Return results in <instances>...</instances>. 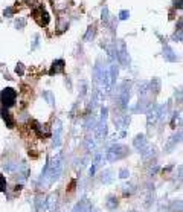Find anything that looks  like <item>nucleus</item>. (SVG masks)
Returning a JSON list of instances; mask_svg holds the SVG:
<instances>
[{"label": "nucleus", "mask_w": 183, "mask_h": 212, "mask_svg": "<svg viewBox=\"0 0 183 212\" xmlns=\"http://www.w3.org/2000/svg\"><path fill=\"white\" fill-rule=\"evenodd\" d=\"M133 212H134V211H133Z\"/></svg>", "instance_id": "18"}, {"label": "nucleus", "mask_w": 183, "mask_h": 212, "mask_svg": "<svg viewBox=\"0 0 183 212\" xmlns=\"http://www.w3.org/2000/svg\"><path fill=\"white\" fill-rule=\"evenodd\" d=\"M63 69H64V61H63V60H56V61H53V64H52V70H50V73L53 75V73L63 72Z\"/></svg>", "instance_id": "4"}, {"label": "nucleus", "mask_w": 183, "mask_h": 212, "mask_svg": "<svg viewBox=\"0 0 183 212\" xmlns=\"http://www.w3.org/2000/svg\"><path fill=\"white\" fill-rule=\"evenodd\" d=\"M116 205H118V200H116L115 197H108V200H107V208H108V209H113V208H116Z\"/></svg>", "instance_id": "8"}, {"label": "nucleus", "mask_w": 183, "mask_h": 212, "mask_svg": "<svg viewBox=\"0 0 183 212\" xmlns=\"http://www.w3.org/2000/svg\"><path fill=\"white\" fill-rule=\"evenodd\" d=\"M15 26H17V28H20V29H21V28H23V26H25V20H23V18H21V20H20V22H18V20H17V23H15Z\"/></svg>", "instance_id": "13"}, {"label": "nucleus", "mask_w": 183, "mask_h": 212, "mask_svg": "<svg viewBox=\"0 0 183 212\" xmlns=\"http://www.w3.org/2000/svg\"><path fill=\"white\" fill-rule=\"evenodd\" d=\"M102 182H104V183H110V182H111V172H110V171H105V172H104Z\"/></svg>", "instance_id": "9"}, {"label": "nucleus", "mask_w": 183, "mask_h": 212, "mask_svg": "<svg viewBox=\"0 0 183 212\" xmlns=\"http://www.w3.org/2000/svg\"><path fill=\"white\" fill-rule=\"evenodd\" d=\"M2 115H3V119H5V122H6V125L9 128L14 127V121H12V118H11V115H9V112L8 110H2Z\"/></svg>", "instance_id": "6"}, {"label": "nucleus", "mask_w": 183, "mask_h": 212, "mask_svg": "<svg viewBox=\"0 0 183 212\" xmlns=\"http://www.w3.org/2000/svg\"><path fill=\"white\" fill-rule=\"evenodd\" d=\"M43 96H45L46 99L49 101V104H53V99H52V95H50L49 92H45V93H43Z\"/></svg>", "instance_id": "11"}, {"label": "nucleus", "mask_w": 183, "mask_h": 212, "mask_svg": "<svg viewBox=\"0 0 183 212\" xmlns=\"http://www.w3.org/2000/svg\"><path fill=\"white\" fill-rule=\"evenodd\" d=\"M173 53H174V52H173V50H171L169 47H166V53H165V58H166L168 61H176V60H177V57H176V55H173Z\"/></svg>", "instance_id": "7"}, {"label": "nucleus", "mask_w": 183, "mask_h": 212, "mask_svg": "<svg viewBox=\"0 0 183 212\" xmlns=\"http://www.w3.org/2000/svg\"><path fill=\"white\" fill-rule=\"evenodd\" d=\"M119 174H121V175H119L121 179H125V177H128V171H127V170H121V172H119Z\"/></svg>", "instance_id": "12"}, {"label": "nucleus", "mask_w": 183, "mask_h": 212, "mask_svg": "<svg viewBox=\"0 0 183 212\" xmlns=\"http://www.w3.org/2000/svg\"><path fill=\"white\" fill-rule=\"evenodd\" d=\"M124 156H127V148L124 145H115L111 147L108 151H107V159L110 162H115V160H119L122 159Z\"/></svg>", "instance_id": "1"}, {"label": "nucleus", "mask_w": 183, "mask_h": 212, "mask_svg": "<svg viewBox=\"0 0 183 212\" xmlns=\"http://www.w3.org/2000/svg\"><path fill=\"white\" fill-rule=\"evenodd\" d=\"M107 14H108V12H107V8H105V9L102 11V20H105V22L108 20V17H107Z\"/></svg>", "instance_id": "15"}, {"label": "nucleus", "mask_w": 183, "mask_h": 212, "mask_svg": "<svg viewBox=\"0 0 183 212\" xmlns=\"http://www.w3.org/2000/svg\"><path fill=\"white\" fill-rule=\"evenodd\" d=\"M93 32H95V31H93V28H90V29H89V32H87V35H86V40H89L90 37H93Z\"/></svg>", "instance_id": "14"}, {"label": "nucleus", "mask_w": 183, "mask_h": 212, "mask_svg": "<svg viewBox=\"0 0 183 212\" xmlns=\"http://www.w3.org/2000/svg\"><path fill=\"white\" fill-rule=\"evenodd\" d=\"M127 15H128V12H127V11H122V12H121V18H122V20H125V18H127Z\"/></svg>", "instance_id": "17"}, {"label": "nucleus", "mask_w": 183, "mask_h": 212, "mask_svg": "<svg viewBox=\"0 0 183 212\" xmlns=\"http://www.w3.org/2000/svg\"><path fill=\"white\" fill-rule=\"evenodd\" d=\"M15 99H17V92L14 88H5L2 92V102H3V105L11 107V105L15 104Z\"/></svg>", "instance_id": "2"}, {"label": "nucleus", "mask_w": 183, "mask_h": 212, "mask_svg": "<svg viewBox=\"0 0 183 212\" xmlns=\"http://www.w3.org/2000/svg\"><path fill=\"white\" fill-rule=\"evenodd\" d=\"M145 145H146L145 136H143V134H139L136 139H134V147H136L137 150H143V148H145Z\"/></svg>", "instance_id": "5"}, {"label": "nucleus", "mask_w": 183, "mask_h": 212, "mask_svg": "<svg viewBox=\"0 0 183 212\" xmlns=\"http://www.w3.org/2000/svg\"><path fill=\"white\" fill-rule=\"evenodd\" d=\"M15 72H17V73H20V75L23 73V67H21V64H18V66H17V69H15Z\"/></svg>", "instance_id": "16"}, {"label": "nucleus", "mask_w": 183, "mask_h": 212, "mask_svg": "<svg viewBox=\"0 0 183 212\" xmlns=\"http://www.w3.org/2000/svg\"><path fill=\"white\" fill-rule=\"evenodd\" d=\"M34 15H35V18L38 20V23H40L41 26H46V25L49 23V14L46 12L43 8H40L38 11H35V12H34Z\"/></svg>", "instance_id": "3"}, {"label": "nucleus", "mask_w": 183, "mask_h": 212, "mask_svg": "<svg viewBox=\"0 0 183 212\" xmlns=\"http://www.w3.org/2000/svg\"><path fill=\"white\" fill-rule=\"evenodd\" d=\"M5 188H6V180H5V177L0 174V191H5Z\"/></svg>", "instance_id": "10"}]
</instances>
